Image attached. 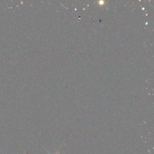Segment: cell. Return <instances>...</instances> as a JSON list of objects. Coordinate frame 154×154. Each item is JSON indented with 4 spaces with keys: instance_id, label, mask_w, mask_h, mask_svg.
<instances>
[{
    "instance_id": "6da1fadb",
    "label": "cell",
    "mask_w": 154,
    "mask_h": 154,
    "mask_svg": "<svg viewBox=\"0 0 154 154\" xmlns=\"http://www.w3.org/2000/svg\"><path fill=\"white\" fill-rule=\"evenodd\" d=\"M46 152H47V153H48V154H52V153H51L49 151H48V150H46ZM59 153H60V152L58 151V152H56L55 154H59Z\"/></svg>"
}]
</instances>
